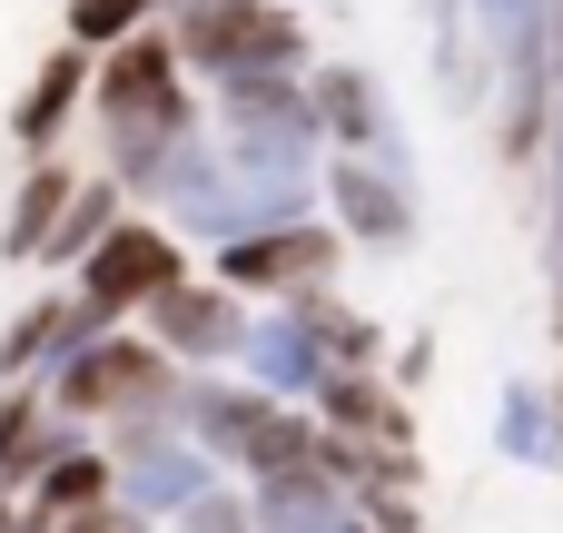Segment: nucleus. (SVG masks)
I'll use <instances>...</instances> for the list:
<instances>
[{"label": "nucleus", "mask_w": 563, "mask_h": 533, "mask_svg": "<svg viewBox=\"0 0 563 533\" xmlns=\"http://www.w3.org/2000/svg\"><path fill=\"white\" fill-rule=\"evenodd\" d=\"M89 119H99V168L139 198V178L188 138V129H208V99H198V79L178 69V40L168 30H139V40H119V49H99V79H89Z\"/></svg>", "instance_id": "obj_1"}, {"label": "nucleus", "mask_w": 563, "mask_h": 533, "mask_svg": "<svg viewBox=\"0 0 563 533\" xmlns=\"http://www.w3.org/2000/svg\"><path fill=\"white\" fill-rule=\"evenodd\" d=\"M40 396H49V415L59 425H79V435H129V425H188L178 415V396H188V376L139 336V326H109V336H89V346H69V356H49V376H40Z\"/></svg>", "instance_id": "obj_2"}, {"label": "nucleus", "mask_w": 563, "mask_h": 533, "mask_svg": "<svg viewBox=\"0 0 563 533\" xmlns=\"http://www.w3.org/2000/svg\"><path fill=\"white\" fill-rule=\"evenodd\" d=\"M178 415H188V435L218 455L228 485H267V475L317 465V406H277V396H257L247 376H188Z\"/></svg>", "instance_id": "obj_3"}, {"label": "nucleus", "mask_w": 563, "mask_h": 533, "mask_svg": "<svg viewBox=\"0 0 563 533\" xmlns=\"http://www.w3.org/2000/svg\"><path fill=\"white\" fill-rule=\"evenodd\" d=\"M178 40V69L198 89H228V79H307L317 69V40L287 0H198L168 20Z\"/></svg>", "instance_id": "obj_4"}, {"label": "nucleus", "mask_w": 563, "mask_h": 533, "mask_svg": "<svg viewBox=\"0 0 563 533\" xmlns=\"http://www.w3.org/2000/svg\"><path fill=\"white\" fill-rule=\"evenodd\" d=\"M336 267H346V237H336V218H327V208H317V218H287V227H247V237L208 247V277H218V287H238L247 307H287V297H317V287H336Z\"/></svg>", "instance_id": "obj_5"}, {"label": "nucleus", "mask_w": 563, "mask_h": 533, "mask_svg": "<svg viewBox=\"0 0 563 533\" xmlns=\"http://www.w3.org/2000/svg\"><path fill=\"white\" fill-rule=\"evenodd\" d=\"M178 277H188V237H178L168 218H119V227L79 257L69 297H79V307H99L109 326H139V307H158Z\"/></svg>", "instance_id": "obj_6"}, {"label": "nucleus", "mask_w": 563, "mask_h": 533, "mask_svg": "<svg viewBox=\"0 0 563 533\" xmlns=\"http://www.w3.org/2000/svg\"><path fill=\"white\" fill-rule=\"evenodd\" d=\"M307 109H317V129H327V158H366V168H386V178H416L406 129H396V99H386V79H376L366 59H317V69H307Z\"/></svg>", "instance_id": "obj_7"}, {"label": "nucleus", "mask_w": 563, "mask_h": 533, "mask_svg": "<svg viewBox=\"0 0 563 533\" xmlns=\"http://www.w3.org/2000/svg\"><path fill=\"white\" fill-rule=\"evenodd\" d=\"M247 297L238 287H218V277H178L158 307H139V336L178 366V376H228L238 366V346H247Z\"/></svg>", "instance_id": "obj_8"}, {"label": "nucleus", "mask_w": 563, "mask_h": 533, "mask_svg": "<svg viewBox=\"0 0 563 533\" xmlns=\"http://www.w3.org/2000/svg\"><path fill=\"white\" fill-rule=\"evenodd\" d=\"M99 445H109V465H119V504L148 514L158 533H168V514H188L208 485H228L218 455H208L188 425H129V435H99Z\"/></svg>", "instance_id": "obj_9"}, {"label": "nucleus", "mask_w": 563, "mask_h": 533, "mask_svg": "<svg viewBox=\"0 0 563 533\" xmlns=\"http://www.w3.org/2000/svg\"><path fill=\"white\" fill-rule=\"evenodd\" d=\"M228 376H247V386H257V396H277V406H317V386H327V336H317L307 297L257 307V317H247V346H238V366H228Z\"/></svg>", "instance_id": "obj_10"}, {"label": "nucleus", "mask_w": 563, "mask_h": 533, "mask_svg": "<svg viewBox=\"0 0 563 533\" xmlns=\"http://www.w3.org/2000/svg\"><path fill=\"white\" fill-rule=\"evenodd\" d=\"M317 208L336 218L346 247H386V257L416 247V178H386V168H366V158H327Z\"/></svg>", "instance_id": "obj_11"}, {"label": "nucleus", "mask_w": 563, "mask_h": 533, "mask_svg": "<svg viewBox=\"0 0 563 533\" xmlns=\"http://www.w3.org/2000/svg\"><path fill=\"white\" fill-rule=\"evenodd\" d=\"M317 425L346 435V445L416 455V396H406L386 366H327V386H317Z\"/></svg>", "instance_id": "obj_12"}, {"label": "nucleus", "mask_w": 563, "mask_h": 533, "mask_svg": "<svg viewBox=\"0 0 563 533\" xmlns=\"http://www.w3.org/2000/svg\"><path fill=\"white\" fill-rule=\"evenodd\" d=\"M89 79H99V59H89L79 40H59V49L30 69L20 109H10V148H20V158H59V148H69V129L89 119Z\"/></svg>", "instance_id": "obj_13"}, {"label": "nucleus", "mask_w": 563, "mask_h": 533, "mask_svg": "<svg viewBox=\"0 0 563 533\" xmlns=\"http://www.w3.org/2000/svg\"><path fill=\"white\" fill-rule=\"evenodd\" d=\"M109 495H119V465H109V445L69 425V435L49 445V465L30 475V495H20V504H30L40 524H69V514H89V504H109Z\"/></svg>", "instance_id": "obj_14"}, {"label": "nucleus", "mask_w": 563, "mask_h": 533, "mask_svg": "<svg viewBox=\"0 0 563 533\" xmlns=\"http://www.w3.org/2000/svg\"><path fill=\"white\" fill-rule=\"evenodd\" d=\"M79 178H89V168H69V158H20V188H10V218H0V257H10V267H40L49 227H59L69 198H79Z\"/></svg>", "instance_id": "obj_15"}, {"label": "nucleus", "mask_w": 563, "mask_h": 533, "mask_svg": "<svg viewBox=\"0 0 563 533\" xmlns=\"http://www.w3.org/2000/svg\"><path fill=\"white\" fill-rule=\"evenodd\" d=\"M495 455L525 465V475H563V386L544 376H515L505 406H495Z\"/></svg>", "instance_id": "obj_16"}, {"label": "nucleus", "mask_w": 563, "mask_h": 533, "mask_svg": "<svg viewBox=\"0 0 563 533\" xmlns=\"http://www.w3.org/2000/svg\"><path fill=\"white\" fill-rule=\"evenodd\" d=\"M247 514H257V533H336L356 504H346V485H336L327 465H297V475L247 485Z\"/></svg>", "instance_id": "obj_17"}, {"label": "nucleus", "mask_w": 563, "mask_h": 533, "mask_svg": "<svg viewBox=\"0 0 563 533\" xmlns=\"http://www.w3.org/2000/svg\"><path fill=\"white\" fill-rule=\"evenodd\" d=\"M119 218H129V188H119L109 168H89V178H79V198H69V218L49 227L40 267H49V277H79V257H89V247H99V237H109Z\"/></svg>", "instance_id": "obj_18"}, {"label": "nucleus", "mask_w": 563, "mask_h": 533, "mask_svg": "<svg viewBox=\"0 0 563 533\" xmlns=\"http://www.w3.org/2000/svg\"><path fill=\"white\" fill-rule=\"evenodd\" d=\"M59 435H69V425L49 415V396H40V386H10V396H0V495H30V475L49 465Z\"/></svg>", "instance_id": "obj_19"}, {"label": "nucleus", "mask_w": 563, "mask_h": 533, "mask_svg": "<svg viewBox=\"0 0 563 533\" xmlns=\"http://www.w3.org/2000/svg\"><path fill=\"white\" fill-rule=\"evenodd\" d=\"M59 326H69V287L30 297V307L0 326V396H10V386H40V366L59 356Z\"/></svg>", "instance_id": "obj_20"}, {"label": "nucleus", "mask_w": 563, "mask_h": 533, "mask_svg": "<svg viewBox=\"0 0 563 533\" xmlns=\"http://www.w3.org/2000/svg\"><path fill=\"white\" fill-rule=\"evenodd\" d=\"M346 504H356V524H376V533H426V504H416V455H386Z\"/></svg>", "instance_id": "obj_21"}, {"label": "nucleus", "mask_w": 563, "mask_h": 533, "mask_svg": "<svg viewBox=\"0 0 563 533\" xmlns=\"http://www.w3.org/2000/svg\"><path fill=\"white\" fill-rule=\"evenodd\" d=\"M307 317H317V336H327V366H386V326H366L336 287H317Z\"/></svg>", "instance_id": "obj_22"}, {"label": "nucleus", "mask_w": 563, "mask_h": 533, "mask_svg": "<svg viewBox=\"0 0 563 533\" xmlns=\"http://www.w3.org/2000/svg\"><path fill=\"white\" fill-rule=\"evenodd\" d=\"M139 30H158V0H69V40L89 59L119 49V40H139Z\"/></svg>", "instance_id": "obj_23"}, {"label": "nucleus", "mask_w": 563, "mask_h": 533, "mask_svg": "<svg viewBox=\"0 0 563 533\" xmlns=\"http://www.w3.org/2000/svg\"><path fill=\"white\" fill-rule=\"evenodd\" d=\"M168 533H257V514H247V485H208L188 514H168Z\"/></svg>", "instance_id": "obj_24"}, {"label": "nucleus", "mask_w": 563, "mask_h": 533, "mask_svg": "<svg viewBox=\"0 0 563 533\" xmlns=\"http://www.w3.org/2000/svg\"><path fill=\"white\" fill-rule=\"evenodd\" d=\"M386 376H396V386H406V396H416V386H426V376H435V336H406V356H396V366H386Z\"/></svg>", "instance_id": "obj_25"}, {"label": "nucleus", "mask_w": 563, "mask_h": 533, "mask_svg": "<svg viewBox=\"0 0 563 533\" xmlns=\"http://www.w3.org/2000/svg\"><path fill=\"white\" fill-rule=\"evenodd\" d=\"M0 533H49V524H40V514H30L20 495H0Z\"/></svg>", "instance_id": "obj_26"}, {"label": "nucleus", "mask_w": 563, "mask_h": 533, "mask_svg": "<svg viewBox=\"0 0 563 533\" xmlns=\"http://www.w3.org/2000/svg\"><path fill=\"white\" fill-rule=\"evenodd\" d=\"M554 99H563V0H554Z\"/></svg>", "instance_id": "obj_27"}, {"label": "nucleus", "mask_w": 563, "mask_h": 533, "mask_svg": "<svg viewBox=\"0 0 563 533\" xmlns=\"http://www.w3.org/2000/svg\"><path fill=\"white\" fill-rule=\"evenodd\" d=\"M158 10H168V20H178V10H198V0H158Z\"/></svg>", "instance_id": "obj_28"}, {"label": "nucleus", "mask_w": 563, "mask_h": 533, "mask_svg": "<svg viewBox=\"0 0 563 533\" xmlns=\"http://www.w3.org/2000/svg\"><path fill=\"white\" fill-rule=\"evenodd\" d=\"M336 533H376V524H356V514H346V524H336Z\"/></svg>", "instance_id": "obj_29"}]
</instances>
